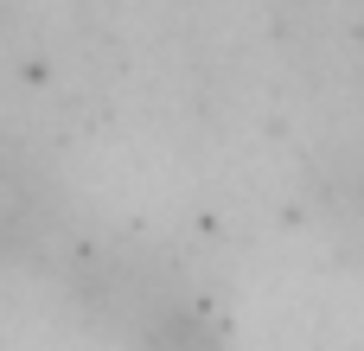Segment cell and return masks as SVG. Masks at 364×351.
I'll return each instance as SVG.
<instances>
[{"label": "cell", "mask_w": 364, "mask_h": 351, "mask_svg": "<svg viewBox=\"0 0 364 351\" xmlns=\"http://www.w3.org/2000/svg\"><path fill=\"white\" fill-rule=\"evenodd\" d=\"M83 301L128 339L134 351H211V326L192 288L173 281L154 256H109L83 281Z\"/></svg>", "instance_id": "obj_1"}]
</instances>
